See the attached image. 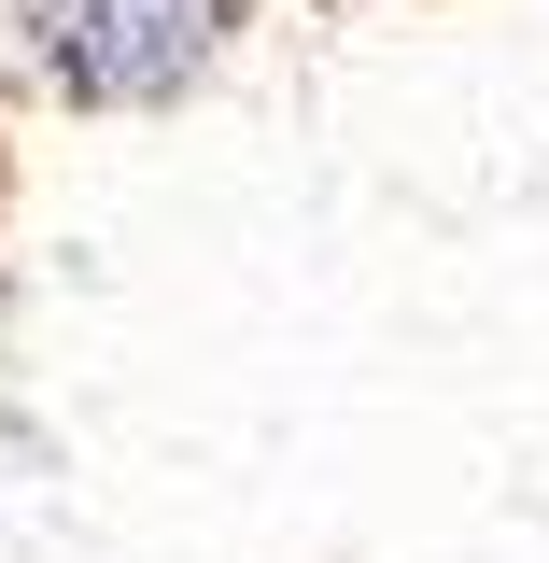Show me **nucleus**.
I'll return each instance as SVG.
<instances>
[{
  "instance_id": "obj_1",
  "label": "nucleus",
  "mask_w": 549,
  "mask_h": 563,
  "mask_svg": "<svg viewBox=\"0 0 549 563\" xmlns=\"http://www.w3.org/2000/svg\"><path fill=\"white\" fill-rule=\"evenodd\" d=\"M29 29L70 99H169L240 29V0H29Z\"/></svg>"
}]
</instances>
